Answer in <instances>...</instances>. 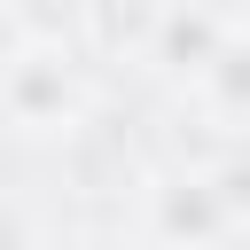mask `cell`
<instances>
[{
	"mask_svg": "<svg viewBox=\"0 0 250 250\" xmlns=\"http://www.w3.org/2000/svg\"><path fill=\"white\" fill-rule=\"evenodd\" d=\"M0 117L16 133H78L86 117V86H78V62L55 47V39H31L0 62Z\"/></svg>",
	"mask_w": 250,
	"mask_h": 250,
	"instance_id": "cell-1",
	"label": "cell"
},
{
	"mask_svg": "<svg viewBox=\"0 0 250 250\" xmlns=\"http://www.w3.org/2000/svg\"><path fill=\"white\" fill-rule=\"evenodd\" d=\"M211 188H219V203H227V219H234V227H250V148H234V156H219V164H211Z\"/></svg>",
	"mask_w": 250,
	"mask_h": 250,
	"instance_id": "cell-7",
	"label": "cell"
},
{
	"mask_svg": "<svg viewBox=\"0 0 250 250\" xmlns=\"http://www.w3.org/2000/svg\"><path fill=\"white\" fill-rule=\"evenodd\" d=\"M172 0H86V47L102 55H156V31H164Z\"/></svg>",
	"mask_w": 250,
	"mask_h": 250,
	"instance_id": "cell-4",
	"label": "cell"
},
{
	"mask_svg": "<svg viewBox=\"0 0 250 250\" xmlns=\"http://www.w3.org/2000/svg\"><path fill=\"white\" fill-rule=\"evenodd\" d=\"M78 250H117V242H78Z\"/></svg>",
	"mask_w": 250,
	"mask_h": 250,
	"instance_id": "cell-9",
	"label": "cell"
},
{
	"mask_svg": "<svg viewBox=\"0 0 250 250\" xmlns=\"http://www.w3.org/2000/svg\"><path fill=\"white\" fill-rule=\"evenodd\" d=\"M148 234H156V250H219V242L234 234V219H227L211 172L156 180V188H148Z\"/></svg>",
	"mask_w": 250,
	"mask_h": 250,
	"instance_id": "cell-2",
	"label": "cell"
},
{
	"mask_svg": "<svg viewBox=\"0 0 250 250\" xmlns=\"http://www.w3.org/2000/svg\"><path fill=\"white\" fill-rule=\"evenodd\" d=\"M227 39H234L227 16H211V8H180V0H172V16H164V31H156V62H164L172 78H203V70L219 62Z\"/></svg>",
	"mask_w": 250,
	"mask_h": 250,
	"instance_id": "cell-3",
	"label": "cell"
},
{
	"mask_svg": "<svg viewBox=\"0 0 250 250\" xmlns=\"http://www.w3.org/2000/svg\"><path fill=\"white\" fill-rule=\"evenodd\" d=\"M195 94H203V102H211L227 125H250V39H242V31L219 47V62L195 78Z\"/></svg>",
	"mask_w": 250,
	"mask_h": 250,
	"instance_id": "cell-5",
	"label": "cell"
},
{
	"mask_svg": "<svg viewBox=\"0 0 250 250\" xmlns=\"http://www.w3.org/2000/svg\"><path fill=\"white\" fill-rule=\"evenodd\" d=\"M0 250H31V227H23L16 211H0Z\"/></svg>",
	"mask_w": 250,
	"mask_h": 250,
	"instance_id": "cell-8",
	"label": "cell"
},
{
	"mask_svg": "<svg viewBox=\"0 0 250 250\" xmlns=\"http://www.w3.org/2000/svg\"><path fill=\"white\" fill-rule=\"evenodd\" d=\"M16 23H23V39H55L62 47V31L86 23V0H16Z\"/></svg>",
	"mask_w": 250,
	"mask_h": 250,
	"instance_id": "cell-6",
	"label": "cell"
}]
</instances>
